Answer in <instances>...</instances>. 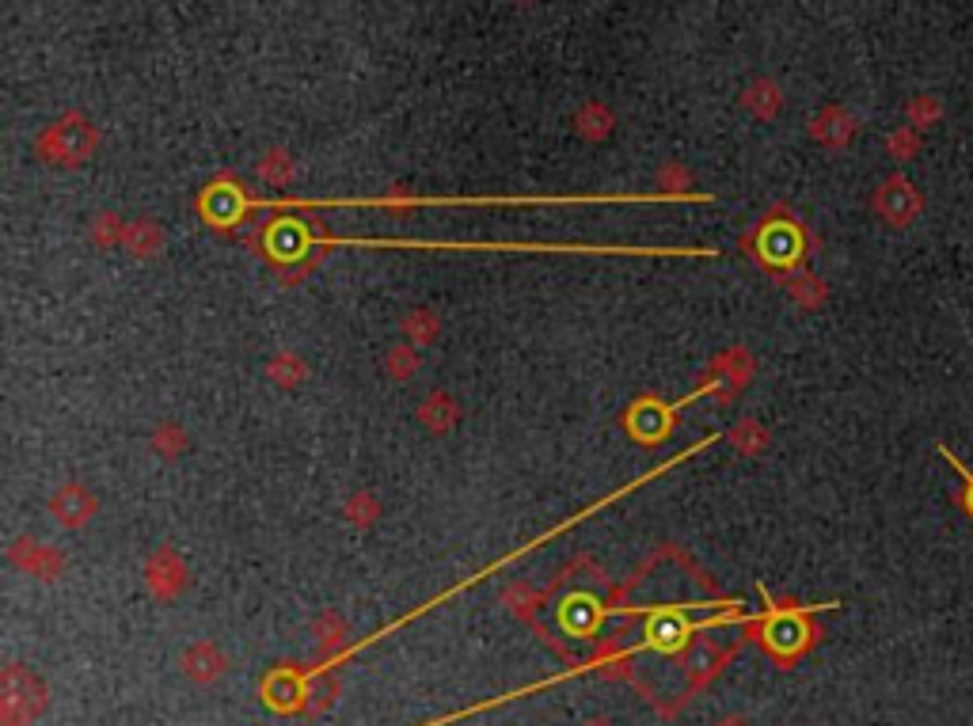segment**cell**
<instances>
[{
  "label": "cell",
  "mask_w": 973,
  "mask_h": 726,
  "mask_svg": "<svg viewBox=\"0 0 973 726\" xmlns=\"http://www.w3.org/2000/svg\"><path fill=\"white\" fill-rule=\"evenodd\" d=\"M921 210H924V198L916 195L913 183L901 180V175L886 180V187L878 190V213H883L890 225H898V229L913 225V221L921 218Z\"/></svg>",
  "instance_id": "1"
},
{
  "label": "cell",
  "mask_w": 973,
  "mask_h": 726,
  "mask_svg": "<svg viewBox=\"0 0 973 726\" xmlns=\"http://www.w3.org/2000/svg\"><path fill=\"white\" fill-rule=\"evenodd\" d=\"M939 453H944V457H947V465H951L954 472H959L962 487H959V494H954V499H959V506L966 509V517L973 521V468H970V465H962V460L954 457V453L947 450V445H939Z\"/></svg>",
  "instance_id": "2"
}]
</instances>
